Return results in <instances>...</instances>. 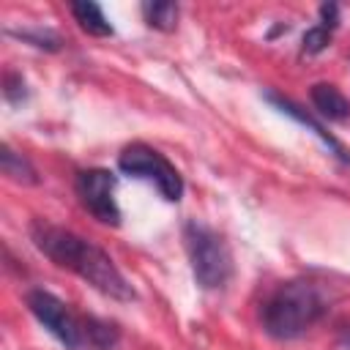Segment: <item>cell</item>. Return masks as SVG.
<instances>
[{
    "mask_svg": "<svg viewBox=\"0 0 350 350\" xmlns=\"http://www.w3.org/2000/svg\"><path fill=\"white\" fill-rule=\"evenodd\" d=\"M30 238L44 257H49L55 265L77 273L98 293H104L115 301H134V287L120 273V268L112 262V257L104 249H98L96 243L85 241L82 235H77L66 227L44 221V219H36L30 224Z\"/></svg>",
    "mask_w": 350,
    "mask_h": 350,
    "instance_id": "6da1fadb",
    "label": "cell"
},
{
    "mask_svg": "<svg viewBox=\"0 0 350 350\" xmlns=\"http://www.w3.org/2000/svg\"><path fill=\"white\" fill-rule=\"evenodd\" d=\"M331 309V290L314 279L282 282L262 304L260 323L273 339H295L306 334Z\"/></svg>",
    "mask_w": 350,
    "mask_h": 350,
    "instance_id": "7a4b0ae2",
    "label": "cell"
},
{
    "mask_svg": "<svg viewBox=\"0 0 350 350\" xmlns=\"http://www.w3.org/2000/svg\"><path fill=\"white\" fill-rule=\"evenodd\" d=\"M183 241L197 284L205 290H216L227 284V279L232 276V254L224 238L202 221H189L183 227Z\"/></svg>",
    "mask_w": 350,
    "mask_h": 350,
    "instance_id": "3957f363",
    "label": "cell"
},
{
    "mask_svg": "<svg viewBox=\"0 0 350 350\" xmlns=\"http://www.w3.org/2000/svg\"><path fill=\"white\" fill-rule=\"evenodd\" d=\"M118 167L126 175H134V178H142V180L156 183V189L161 191V197L170 200V202H178L183 197V178L175 170V164L164 153H159L156 148H150L145 142L126 145L120 150V156H118Z\"/></svg>",
    "mask_w": 350,
    "mask_h": 350,
    "instance_id": "277c9868",
    "label": "cell"
},
{
    "mask_svg": "<svg viewBox=\"0 0 350 350\" xmlns=\"http://www.w3.org/2000/svg\"><path fill=\"white\" fill-rule=\"evenodd\" d=\"M27 309L33 317L66 347V350H82L85 347V317L74 314L57 295L49 290H30L27 293Z\"/></svg>",
    "mask_w": 350,
    "mask_h": 350,
    "instance_id": "5b68a950",
    "label": "cell"
},
{
    "mask_svg": "<svg viewBox=\"0 0 350 350\" xmlns=\"http://www.w3.org/2000/svg\"><path fill=\"white\" fill-rule=\"evenodd\" d=\"M115 175L109 170H82L77 175V197L79 202L101 221V224H120V208L115 202Z\"/></svg>",
    "mask_w": 350,
    "mask_h": 350,
    "instance_id": "8992f818",
    "label": "cell"
},
{
    "mask_svg": "<svg viewBox=\"0 0 350 350\" xmlns=\"http://www.w3.org/2000/svg\"><path fill=\"white\" fill-rule=\"evenodd\" d=\"M309 98L317 109V115L328 118V120H347L350 118V101L345 98V93L331 85V82H317L309 90Z\"/></svg>",
    "mask_w": 350,
    "mask_h": 350,
    "instance_id": "52a82bcc",
    "label": "cell"
},
{
    "mask_svg": "<svg viewBox=\"0 0 350 350\" xmlns=\"http://www.w3.org/2000/svg\"><path fill=\"white\" fill-rule=\"evenodd\" d=\"M265 98H268L271 104H276V107H279L282 112H287L290 118H295L298 123L309 126V129H312V131H314V134H317V137H320V139H323V142H325V145H328V148L334 150V156H336V159H342V161H350V156H347L345 145H342V142H339V139H336L334 134H328V131H325V129H323V126H320L317 120H312V118H309L306 112H301V107H295V104H293L290 98H282V96H276V93H268Z\"/></svg>",
    "mask_w": 350,
    "mask_h": 350,
    "instance_id": "ba28073f",
    "label": "cell"
},
{
    "mask_svg": "<svg viewBox=\"0 0 350 350\" xmlns=\"http://www.w3.org/2000/svg\"><path fill=\"white\" fill-rule=\"evenodd\" d=\"M71 14H74V19L79 22V27H82L85 33L98 36V38L112 36V25H109V19L104 16V11H101L98 3H90V0L71 3Z\"/></svg>",
    "mask_w": 350,
    "mask_h": 350,
    "instance_id": "9c48e42d",
    "label": "cell"
},
{
    "mask_svg": "<svg viewBox=\"0 0 350 350\" xmlns=\"http://www.w3.org/2000/svg\"><path fill=\"white\" fill-rule=\"evenodd\" d=\"M0 170H3L5 178L16 180V183H30V186L38 183V175H36L33 164H30L22 153H16L8 142L0 145Z\"/></svg>",
    "mask_w": 350,
    "mask_h": 350,
    "instance_id": "30bf717a",
    "label": "cell"
},
{
    "mask_svg": "<svg viewBox=\"0 0 350 350\" xmlns=\"http://www.w3.org/2000/svg\"><path fill=\"white\" fill-rule=\"evenodd\" d=\"M120 334L112 323L98 317H85V347L90 350H112L118 345Z\"/></svg>",
    "mask_w": 350,
    "mask_h": 350,
    "instance_id": "8fae6325",
    "label": "cell"
},
{
    "mask_svg": "<svg viewBox=\"0 0 350 350\" xmlns=\"http://www.w3.org/2000/svg\"><path fill=\"white\" fill-rule=\"evenodd\" d=\"M142 16L156 30H175L178 25V5L175 3H145Z\"/></svg>",
    "mask_w": 350,
    "mask_h": 350,
    "instance_id": "7c38bea8",
    "label": "cell"
},
{
    "mask_svg": "<svg viewBox=\"0 0 350 350\" xmlns=\"http://www.w3.org/2000/svg\"><path fill=\"white\" fill-rule=\"evenodd\" d=\"M304 52L306 55H320L328 44H331V27H325V25H314V27H309L306 33H304Z\"/></svg>",
    "mask_w": 350,
    "mask_h": 350,
    "instance_id": "4fadbf2b",
    "label": "cell"
},
{
    "mask_svg": "<svg viewBox=\"0 0 350 350\" xmlns=\"http://www.w3.org/2000/svg\"><path fill=\"white\" fill-rule=\"evenodd\" d=\"M3 93H5V98H8L11 104H19V101L25 98V79H22L19 74L8 71V74H5V88H3Z\"/></svg>",
    "mask_w": 350,
    "mask_h": 350,
    "instance_id": "5bb4252c",
    "label": "cell"
},
{
    "mask_svg": "<svg viewBox=\"0 0 350 350\" xmlns=\"http://www.w3.org/2000/svg\"><path fill=\"white\" fill-rule=\"evenodd\" d=\"M336 14H339V8L334 5V3H325V5H320V16H323V22L320 25H325V27H336Z\"/></svg>",
    "mask_w": 350,
    "mask_h": 350,
    "instance_id": "9a60e30c",
    "label": "cell"
},
{
    "mask_svg": "<svg viewBox=\"0 0 350 350\" xmlns=\"http://www.w3.org/2000/svg\"><path fill=\"white\" fill-rule=\"evenodd\" d=\"M342 342H345V345H347V347H350V331H347V334H345V336H342Z\"/></svg>",
    "mask_w": 350,
    "mask_h": 350,
    "instance_id": "2e32d148",
    "label": "cell"
}]
</instances>
